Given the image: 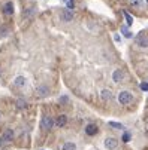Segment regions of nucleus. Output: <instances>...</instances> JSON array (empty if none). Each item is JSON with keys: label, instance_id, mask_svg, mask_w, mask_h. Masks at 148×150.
Returning <instances> with one entry per match:
<instances>
[{"label": "nucleus", "instance_id": "f257e3e1", "mask_svg": "<svg viewBox=\"0 0 148 150\" xmlns=\"http://www.w3.org/2000/svg\"><path fill=\"white\" fill-rule=\"evenodd\" d=\"M118 101H120V104H130L132 101H133V95L129 92V91H121L120 94H118Z\"/></svg>", "mask_w": 148, "mask_h": 150}, {"label": "nucleus", "instance_id": "f03ea898", "mask_svg": "<svg viewBox=\"0 0 148 150\" xmlns=\"http://www.w3.org/2000/svg\"><path fill=\"white\" fill-rule=\"evenodd\" d=\"M136 43L141 48H148V34L145 31H139L136 34Z\"/></svg>", "mask_w": 148, "mask_h": 150}, {"label": "nucleus", "instance_id": "7ed1b4c3", "mask_svg": "<svg viewBox=\"0 0 148 150\" xmlns=\"http://www.w3.org/2000/svg\"><path fill=\"white\" fill-rule=\"evenodd\" d=\"M55 125V120L52 119V117H50V116H44L42 117V122H40V126L44 128L45 131H48V129H51V128Z\"/></svg>", "mask_w": 148, "mask_h": 150}, {"label": "nucleus", "instance_id": "20e7f679", "mask_svg": "<svg viewBox=\"0 0 148 150\" xmlns=\"http://www.w3.org/2000/svg\"><path fill=\"white\" fill-rule=\"evenodd\" d=\"M105 147H106L108 150H115V149L118 147V141H117V138H114V137H108L106 140H105Z\"/></svg>", "mask_w": 148, "mask_h": 150}, {"label": "nucleus", "instance_id": "39448f33", "mask_svg": "<svg viewBox=\"0 0 148 150\" xmlns=\"http://www.w3.org/2000/svg\"><path fill=\"white\" fill-rule=\"evenodd\" d=\"M112 79H114L115 83H120V82L124 79V71H123V70H115V71L112 73Z\"/></svg>", "mask_w": 148, "mask_h": 150}, {"label": "nucleus", "instance_id": "423d86ee", "mask_svg": "<svg viewBox=\"0 0 148 150\" xmlns=\"http://www.w3.org/2000/svg\"><path fill=\"white\" fill-rule=\"evenodd\" d=\"M61 19H63V21H66V23L72 21V19H73V13H72V11H70V9L65 11V12L61 13Z\"/></svg>", "mask_w": 148, "mask_h": 150}, {"label": "nucleus", "instance_id": "0eeeda50", "mask_svg": "<svg viewBox=\"0 0 148 150\" xmlns=\"http://www.w3.org/2000/svg\"><path fill=\"white\" fill-rule=\"evenodd\" d=\"M2 140H3V141H12V140H14V131H12V129H5Z\"/></svg>", "mask_w": 148, "mask_h": 150}, {"label": "nucleus", "instance_id": "6e6552de", "mask_svg": "<svg viewBox=\"0 0 148 150\" xmlns=\"http://www.w3.org/2000/svg\"><path fill=\"white\" fill-rule=\"evenodd\" d=\"M85 132H87L88 135H96V134H97V126L93 125V123L87 125V126H85Z\"/></svg>", "mask_w": 148, "mask_h": 150}, {"label": "nucleus", "instance_id": "1a4fd4ad", "mask_svg": "<svg viewBox=\"0 0 148 150\" xmlns=\"http://www.w3.org/2000/svg\"><path fill=\"white\" fill-rule=\"evenodd\" d=\"M100 97H102V100H105V101H109V100H112V92H111L109 89H103V91L100 92Z\"/></svg>", "mask_w": 148, "mask_h": 150}, {"label": "nucleus", "instance_id": "9d476101", "mask_svg": "<svg viewBox=\"0 0 148 150\" xmlns=\"http://www.w3.org/2000/svg\"><path fill=\"white\" fill-rule=\"evenodd\" d=\"M14 83L17 85V86H19V88H21V86H24V85L27 83V80H26V77H24V76H18V77L14 80Z\"/></svg>", "mask_w": 148, "mask_h": 150}, {"label": "nucleus", "instance_id": "9b49d317", "mask_svg": "<svg viewBox=\"0 0 148 150\" xmlns=\"http://www.w3.org/2000/svg\"><path fill=\"white\" fill-rule=\"evenodd\" d=\"M48 94H50L48 86H39V88H37V95H39V97H47Z\"/></svg>", "mask_w": 148, "mask_h": 150}, {"label": "nucleus", "instance_id": "f8f14e48", "mask_svg": "<svg viewBox=\"0 0 148 150\" xmlns=\"http://www.w3.org/2000/svg\"><path fill=\"white\" fill-rule=\"evenodd\" d=\"M3 12H5V15H12L14 13V5L11 2H8L3 8Z\"/></svg>", "mask_w": 148, "mask_h": 150}, {"label": "nucleus", "instance_id": "ddd939ff", "mask_svg": "<svg viewBox=\"0 0 148 150\" xmlns=\"http://www.w3.org/2000/svg\"><path fill=\"white\" fill-rule=\"evenodd\" d=\"M66 122H68L66 116H65V115H61V116H58V119L55 120V125L61 128V126H65V125H66Z\"/></svg>", "mask_w": 148, "mask_h": 150}, {"label": "nucleus", "instance_id": "4468645a", "mask_svg": "<svg viewBox=\"0 0 148 150\" xmlns=\"http://www.w3.org/2000/svg\"><path fill=\"white\" fill-rule=\"evenodd\" d=\"M123 15H124V18H126V23H127V25H132V24H133V18L130 16V13L126 12V11H123Z\"/></svg>", "mask_w": 148, "mask_h": 150}, {"label": "nucleus", "instance_id": "2eb2a0df", "mask_svg": "<svg viewBox=\"0 0 148 150\" xmlns=\"http://www.w3.org/2000/svg\"><path fill=\"white\" fill-rule=\"evenodd\" d=\"M61 150H76V146L73 143H65L61 147Z\"/></svg>", "mask_w": 148, "mask_h": 150}, {"label": "nucleus", "instance_id": "dca6fc26", "mask_svg": "<svg viewBox=\"0 0 148 150\" xmlns=\"http://www.w3.org/2000/svg\"><path fill=\"white\" fill-rule=\"evenodd\" d=\"M17 107H18V109H26V107H27V104H26V101L24 100H17Z\"/></svg>", "mask_w": 148, "mask_h": 150}, {"label": "nucleus", "instance_id": "f3484780", "mask_svg": "<svg viewBox=\"0 0 148 150\" xmlns=\"http://www.w3.org/2000/svg\"><path fill=\"white\" fill-rule=\"evenodd\" d=\"M109 126L115 128V129H121V128H123V125H121V123H118V122H109Z\"/></svg>", "mask_w": 148, "mask_h": 150}, {"label": "nucleus", "instance_id": "a211bd4d", "mask_svg": "<svg viewBox=\"0 0 148 150\" xmlns=\"http://www.w3.org/2000/svg\"><path fill=\"white\" fill-rule=\"evenodd\" d=\"M121 138H123V141H124V143H127V141H130V134H129V132H126V134H123V137H121Z\"/></svg>", "mask_w": 148, "mask_h": 150}, {"label": "nucleus", "instance_id": "6ab92c4d", "mask_svg": "<svg viewBox=\"0 0 148 150\" xmlns=\"http://www.w3.org/2000/svg\"><path fill=\"white\" fill-rule=\"evenodd\" d=\"M121 31H123V34H124L126 37H132V33H130L127 28H124V27H123V28H121Z\"/></svg>", "mask_w": 148, "mask_h": 150}, {"label": "nucleus", "instance_id": "aec40b11", "mask_svg": "<svg viewBox=\"0 0 148 150\" xmlns=\"http://www.w3.org/2000/svg\"><path fill=\"white\" fill-rule=\"evenodd\" d=\"M141 89H142V91H145V92H148V82L141 83Z\"/></svg>", "mask_w": 148, "mask_h": 150}, {"label": "nucleus", "instance_id": "412c9836", "mask_svg": "<svg viewBox=\"0 0 148 150\" xmlns=\"http://www.w3.org/2000/svg\"><path fill=\"white\" fill-rule=\"evenodd\" d=\"M68 8L72 11L73 9V2H72V0H68Z\"/></svg>", "mask_w": 148, "mask_h": 150}, {"label": "nucleus", "instance_id": "4be33fe9", "mask_svg": "<svg viewBox=\"0 0 148 150\" xmlns=\"http://www.w3.org/2000/svg\"><path fill=\"white\" fill-rule=\"evenodd\" d=\"M2 143H3V140H0V146H2Z\"/></svg>", "mask_w": 148, "mask_h": 150}, {"label": "nucleus", "instance_id": "5701e85b", "mask_svg": "<svg viewBox=\"0 0 148 150\" xmlns=\"http://www.w3.org/2000/svg\"><path fill=\"white\" fill-rule=\"evenodd\" d=\"M147 2H148V0H147Z\"/></svg>", "mask_w": 148, "mask_h": 150}]
</instances>
